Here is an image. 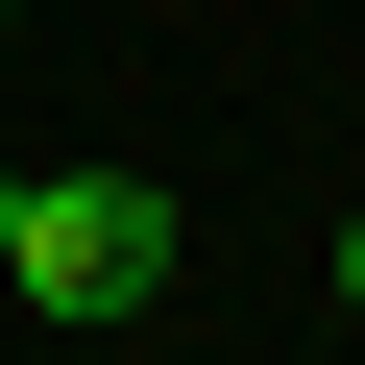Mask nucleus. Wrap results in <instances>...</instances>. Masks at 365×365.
Segmentation results:
<instances>
[{
    "label": "nucleus",
    "instance_id": "1",
    "mask_svg": "<svg viewBox=\"0 0 365 365\" xmlns=\"http://www.w3.org/2000/svg\"><path fill=\"white\" fill-rule=\"evenodd\" d=\"M0 268H25V317H146L170 292V195L146 170H0Z\"/></svg>",
    "mask_w": 365,
    "mask_h": 365
},
{
    "label": "nucleus",
    "instance_id": "2",
    "mask_svg": "<svg viewBox=\"0 0 365 365\" xmlns=\"http://www.w3.org/2000/svg\"><path fill=\"white\" fill-rule=\"evenodd\" d=\"M341 317H365V220H341Z\"/></svg>",
    "mask_w": 365,
    "mask_h": 365
}]
</instances>
